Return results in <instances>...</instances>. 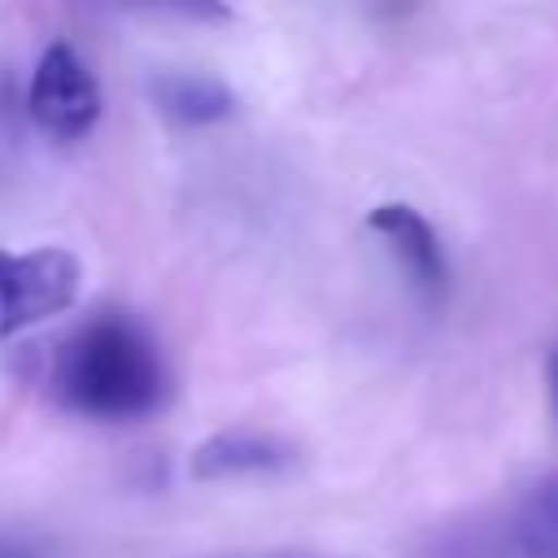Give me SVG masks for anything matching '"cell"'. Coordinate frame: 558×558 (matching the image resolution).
Instances as JSON below:
<instances>
[{
  "label": "cell",
  "instance_id": "6da1fadb",
  "mask_svg": "<svg viewBox=\"0 0 558 558\" xmlns=\"http://www.w3.org/2000/svg\"><path fill=\"white\" fill-rule=\"evenodd\" d=\"M52 397L100 423H135L166 401L170 375L157 340L118 310L78 323L52 353L48 366Z\"/></svg>",
  "mask_w": 558,
  "mask_h": 558
},
{
  "label": "cell",
  "instance_id": "7a4b0ae2",
  "mask_svg": "<svg viewBox=\"0 0 558 558\" xmlns=\"http://www.w3.org/2000/svg\"><path fill=\"white\" fill-rule=\"evenodd\" d=\"M78 257L65 248H31V253H4L0 248V340L31 331L78 296Z\"/></svg>",
  "mask_w": 558,
  "mask_h": 558
},
{
  "label": "cell",
  "instance_id": "3957f363",
  "mask_svg": "<svg viewBox=\"0 0 558 558\" xmlns=\"http://www.w3.org/2000/svg\"><path fill=\"white\" fill-rule=\"evenodd\" d=\"M26 109L48 135L78 140L100 122L105 96H100L96 74L70 44H48L35 61V74L26 87Z\"/></svg>",
  "mask_w": 558,
  "mask_h": 558
},
{
  "label": "cell",
  "instance_id": "277c9868",
  "mask_svg": "<svg viewBox=\"0 0 558 558\" xmlns=\"http://www.w3.org/2000/svg\"><path fill=\"white\" fill-rule=\"evenodd\" d=\"M366 227H371V231L384 240V248L397 257V266L405 270L410 288H414L427 305H436V301L445 296V288H449V262H445V248H440L432 222H427L414 205L388 201V205L371 209Z\"/></svg>",
  "mask_w": 558,
  "mask_h": 558
},
{
  "label": "cell",
  "instance_id": "5b68a950",
  "mask_svg": "<svg viewBox=\"0 0 558 558\" xmlns=\"http://www.w3.org/2000/svg\"><path fill=\"white\" fill-rule=\"evenodd\" d=\"M296 449L270 432H218L192 449L187 471L196 480H231V475H270L283 471Z\"/></svg>",
  "mask_w": 558,
  "mask_h": 558
},
{
  "label": "cell",
  "instance_id": "8992f818",
  "mask_svg": "<svg viewBox=\"0 0 558 558\" xmlns=\"http://www.w3.org/2000/svg\"><path fill=\"white\" fill-rule=\"evenodd\" d=\"M153 100L166 118L183 122V126H209L222 122L235 109V92L209 74H192V70H166L153 78Z\"/></svg>",
  "mask_w": 558,
  "mask_h": 558
},
{
  "label": "cell",
  "instance_id": "52a82bcc",
  "mask_svg": "<svg viewBox=\"0 0 558 558\" xmlns=\"http://www.w3.org/2000/svg\"><path fill=\"white\" fill-rule=\"evenodd\" d=\"M506 541L519 558H558V475L536 480L506 519Z\"/></svg>",
  "mask_w": 558,
  "mask_h": 558
},
{
  "label": "cell",
  "instance_id": "ba28073f",
  "mask_svg": "<svg viewBox=\"0 0 558 558\" xmlns=\"http://www.w3.org/2000/svg\"><path fill=\"white\" fill-rule=\"evenodd\" d=\"M0 558H52L44 545L26 541V536H13V532H0Z\"/></svg>",
  "mask_w": 558,
  "mask_h": 558
},
{
  "label": "cell",
  "instance_id": "9c48e42d",
  "mask_svg": "<svg viewBox=\"0 0 558 558\" xmlns=\"http://www.w3.org/2000/svg\"><path fill=\"white\" fill-rule=\"evenodd\" d=\"M545 388H549V410H554V423H558V344L545 357Z\"/></svg>",
  "mask_w": 558,
  "mask_h": 558
},
{
  "label": "cell",
  "instance_id": "30bf717a",
  "mask_svg": "<svg viewBox=\"0 0 558 558\" xmlns=\"http://www.w3.org/2000/svg\"><path fill=\"white\" fill-rule=\"evenodd\" d=\"M514 558H519V554H514Z\"/></svg>",
  "mask_w": 558,
  "mask_h": 558
}]
</instances>
